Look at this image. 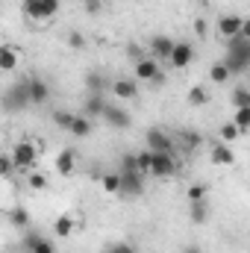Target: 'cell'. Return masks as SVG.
I'll list each match as a JSON object with an SVG mask.
<instances>
[{
	"instance_id": "36",
	"label": "cell",
	"mask_w": 250,
	"mask_h": 253,
	"mask_svg": "<svg viewBox=\"0 0 250 253\" xmlns=\"http://www.w3.org/2000/svg\"><path fill=\"white\" fill-rule=\"evenodd\" d=\"M106 253H135V248L129 245V242H115V245H109Z\"/></svg>"
},
{
	"instance_id": "1",
	"label": "cell",
	"mask_w": 250,
	"mask_h": 253,
	"mask_svg": "<svg viewBox=\"0 0 250 253\" xmlns=\"http://www.w3.org/2000/svg\"><path fill=\"white\" fill-rule=\"evenodd\" d=\"M230 74H248L250 68V27L245 24L236 39L227 42V56L221 59Z\"/></svg>"
},
{
	"instance_id": "34",
	"label": "cell",
	"mask_w": 250,
	"mask_h": 253,
	"mask_svg": "<svg viewBox=\"0 0 250 253\" xmlns=\"http://www.w3.org/2000/svg\"><path fill=\"white\" fill-rule=\"evenodd\" d=\"M53 121H56V124L62 126V129H68V126H71V121H74V112H65V109H56V112H53Z\"/></svg>"
},
{
	"instance_id": "2",
	"label": "cell",
	"mask_w": 250,
	"mask_h": 253,
	"mask_svg": "<svg viewBox=\"0 0 250 253\" xmlns=\"http://www.w3.org/2000/svg\"><path fill=\"white\" fill-rule=\"evenodd\" d=\"M118 177H121V191H118V194H124V197H138V194L144 191V174H138V168H135V156L126 153L124 159H121Z\"/></svg>"
},
{
	"instance_id": "31",
	"label": "cell",
	"mask_w": 250,
	"mask_h": 253,
	"mask_svg": "<svg viewBox=\"0 0 250 253\" xmlns=\"http://www.w3.org/2000/svg\"><path fill=\"white\" fill-rule=\"evenodd\" d=\"M9 218H12V224H15V227H27V224H30V212H27V209H21V206H18V209H12V215H9Z\"/></svg>"
},
{
	"instance_id": "41",
	"label": "cell",
	"mask_w": 250,
	"mask_h": 253,
	"mask_svg": "<svg viewBox=\"0 0 250 253\" xmlns=\"http://www.w3.org/2000/svg\"><path fill=\"white\" fill-rule=\"evenodd\" d=\"M144 56H147V53H144L138 44H129V59H132V62H138V59H144Z\"/></svg>"
},
{
	"instance_id": "12",
	"label": "cell",
	"mask_w": 250,
	"mask_h": 253,
	"mask_svg": "<svg viewBox=\"0 0 250 253\" xmlns=\"http://www.w3.org/2000/svg\"><path fill=\"white\" fill-rule=\"evenodd\" d=\"M245 24H248V21H245L242 15H221V18H218V36H221L224 42H230V39H236V36L242 33Z\"/></svg>"
},
{
	"instance_id": "4",
	"label": "cell",
	"mask_w": 250,
	"mask_h": 253,
	"mask_svg": "<svg viewBox=\"0 0 250 253\" xmlns=\"http://www.w3.org/2000/svg\"><path fill=\"white\" fill-rule=\"evenodd\" d=\"M9 159H12L15 171H33V165L39 162V144H33V141H18V144L12 147Z\"/></svg>"
},
{
	"instance_id": "14",
	"label": "cell",
	"mask_w": 250,
	"mask_h": 253,
	"mask_svg": "<svg viewBox=\"0 0 250 253\" xmlns=\"http://www.w3.org/2000/svg\"><path fill=\"white\" fill-rule=\"evenodd\" d=\"M171 50H174V39H168V36H162V33L150 39V56H153L156 62H168Z\"/></svg>"
},
{
	"instance_id": "28",
	"label": "cell",
	"mask_w": 250,
	"mask_h": 253,
	"mask_svg": "<svg viewBox=\"0 0 250 253\" xmlns=\"http://www.w3.org/2000/svg\"><path fill=\"white\" fill-rule=\"evenodd\" d=\"M233 106H236V109L250 106V88H248V85H239V88L233 91Z\"/></svg>"
},
{
	"instance_id": "19",
	"label": "cell",
	"mask_w": 250,
	"mask_h": 253,
	"mask_svg": "<svg viewBox=\"0 0 250 253\" xmlns=\"http://www.w3.org/2000/svg\"><path fill=\"white\" fill-rule=\"evenodd\" d=\"M85 88H88V94H106L109 80L100 71H91V74H85Z\"/></svg>"
},
{
	"instance_id": "8",
	"label": "cell",
	"mask_w": 250,
	"mask_h": 253,
	"mask_svg": "<svg viewBox=\"0 0 250 253\" xmlns=\"http://www.w3.org/2000/svg\"><path fill=\"white\" fill-rule=\"evenodd\" d=\"M144 141H147V150L150 153H177L174 150V138L165 129H159V126H150L147 135H144Z\"/></svg>"
},
{
	"instance_id": "11",
	"label": "cell",
	"mask_w": 250,
	"mask_h": 253,
	"mask_svg": "<svg viewBox=\"0 0 250 253\" xmlns=\"http://www.w3.org/2000/svg\"><path fill=\"white\" fill-rule=\"evenodd\" d=\"M168 62L174 65L177 71L188 68V65L194 62V44H191V42H174V50H171Z\"/></svg>"
},
{
	"instance_id": "43",
	"label": "cell",
	"mask_w": 250,
	"mask_h": 253,
	"mask_svg": "<svg viewBox=\"0 0 250 253\" xmlns=\"http://www.w3.org/2000/svg\"><path fill=\"white\" fill-rule=\"evenodd\" d=\"M53 3H59V6H62V0H53Z\"/></svg>"
},
{
	"instance_id": "16",
	"label": "cell",
	"mask_w": 250,
	"mask_h": 253,
	"mask_svg": "<svg viewBox=\"0 0 250 253\" xmlns=\"http://www.w3.org/2000/svg\"><path fill=\"white\" fill-rule=\"evenodd\" d=\"M106 94H85V103H83V115L85 118H97V115H103V109H106Z\"/></svg>"
},
{
	"instance_id": "20",
	"label": "cell",
	"mask_w": 250,
	"mask_h": 253,
	"mask_svg": "<svg viewBox=\"0 0 250 253\" xmlns=\"http://www.w3.org/2000/svg\"><path fill=\"white\" fill-rule=\"evenodd\" d=\"M68 132L74 135V138H88L91 135V118H85V115H74V121L68 126Z\"/></svg>"
},
{
	"instance_id": "30",
	"label": "cell",
	"mask_w": 250,
	"mask_h": 253,
	"mask_svg": "<svg viewBox=\"0 0 250 253\" xmlns=\"http://www.w3.org/2000/svg\"><path fill=\"white\" fill-rule=\"evenodd\" d=\"M68 47L83 50V47H85V36H83L80 30H71V33H68Z\"/></svg>"
},
{
	"instance_id": "24",
	"label": "cell",
	"mask_w": 250,
	"mask_h": 253,
	"mask_svg": "<svg viewBox=\"0 0 250 253\" xmlns=\"http://www.w3.org/2000/svg\"><path fill=\"white\" fill-rule=\"evenodd\" d=\"M100 186L106 194H118L121 191V177H118V171H112V174H100Z\"/></svg>"
},
{
	"instance_id": "7",
	"label": "cell",
	"mask_w": 250,
	"mask_h": 253,
	"mask_svg": "<svg viewBox=\"0 0 250 253\" xmlns=\"http://www.w3.org/2000/svg\"><path fill=\"white\" fill-rule=\"evenodd\" d=\"M59 12V3L53 0H24V15L30 21H50Z\"/></svg>"
},
{
	"instance_id": "29",
	"label": "cell",
	"mask_w": 250,
	"mask_h": 253,
	"mask_svg": "<svg viewBox=\"0 0 250 253\" xmlns=\"http://www.w3.org/2000/svg\"><path fill=\"white\" fill-rule=\"evenodd\" d=\"M135 168H138V174H150V150H141L138 156H135Z\"/></svg>"
},
{
	"instance_id": "33",
	"label": "cell",
	"mask_w": 250,
	"mask_h": 253,
	"mask_svg": "<svg viewBox=\"0 0 250 253\" xmlns=\"http://www.w3.org/2000/svg\"><path fill=\"white\" fill-rule=\"evenodd\" d=\"M188 200H191V203H203V200H206V186L194 183V186L188 189Z\"/></svg>"
},
{
	"instance_id": "42",
	"label": "cell",
	"mask_w": 250,
	"mask_h": 253,
	"mask_svg": "<svg viewBox=\"0 0 250 253\" xmlns=\"http://www.w3.org/2000/svg\"><path fill=\"white\" fill-rule=\"evenodd\" d=\"M186 253H203V251H200L197 245H188V248H186Z\"/></svg>"
},
{
	"instance_id": "38",
	"label": "cell",
	"mask_w": 250,
	"mask_h": 253,
	"mask_svg": "<svg viewBox=\"0 0 250 253\" xmlns=\"http://www.w3.org/2000/svg\"><path fill=\"white\" fill-rule=\"evenodd\" d=\"M9 174H15V165L9 156H0V177H9Z\"/></svg>"
},
{
	"instance_id": "37",
	"label": "cell",
	"mask_w": 250,
	"mask_h": 253,
	"mask_svg": "<svg viewBox=\"0 0 250 253\" xmlns=\"http://www.w3.org/2000/svg\"><path fill=\"white\" fill-rule=\"evenodd\" d=\"M30 189H36V191L47 189V177L44 174H30Z\"/></svg>"
},
{
	"instance_id": "9",
	"label": "cell",
	"mask_w": 250,
	"mask_h": 253,
	"mask_svg": "<svg viewBox=\"0 0 250 253\" xmlns=\"http://www.w3.org/2000/svg\"><path fill=\"white\" fill-rule=\"evenodd\" d=\"M109 91H112L115 100H135L138 97V80H132V77H115L109 83Z\"/></svg>"
},
{
	"instance_id": "13",
	"label": "cell",
	"mask_w": 250,
	"mask_h": 253,
	"mask_svg": "<svg viewBox=\"0 0 250 253\" xmlns=\"http://www.w3.org/2000/svg\"><path fill=\"white\" fill-rule=\"evenodd\" d=\"M100 118H103L109 126H115V129H126L129 121H132V118H129V112L121 109L118 103H106V109H103V115H100Z\"/></svg>"
},
{
	"instance_id": "27",
	"label": "cell",
	"mask_w": 250,
	"mask_h": 253,
	"mask_svg": "<svg viewBox=\"0 0 250 253\" xmlns=\"http://www.w3.org/2000/svg\"><path fill=\"white\" fill-rule=\"evenodd\" d=\"M233 126H236L239 132H248V129H250V106H245V109H236Z\"/></svg>"
},
{
	"instance_id": "10",
	"label": "cell",
	"mask_w": 250,
	"mask_h": 253,
	"mask_svg": "<svg viewBox=\"0 0 250 253\" xmlns=\"http://www.w3.org/2000/svg\"><path fill=\"white\" fill-rule=\"evenodd\" d=\"M27 91H30V103H33V106H44V103L50 100V85H47V80H42V77H36V74L27 77Z\"/></svg>"
},
{
	"instance_id": "6",
	"label": "cell",
	"mask_w": 250,
	"mask_h": 253,
	"mask_svg": "<svg viewBox=\"0 0 250 253\" xmlns=\"http://www.w3.org/2000/svg\"><path fill=\"white\" fill-rule=\"evenodd\" d=\"M132 80H144V83H153V85H165V74L159 62L153 56H144L135 62V71H132Z\"/></svg>"
},
{
	"instance_id": "25",
	"label": "cell",
	"mask_w": 250,
	"mask_h": 253,
	"mask_svg": "<svg viewBox=\"0 0 250 253\" xmlns=\"http://www.w3.org/2000/svg\"><path fill=\"white\" fill-rule=\"evenodd\" d=\"M230 77H233V74L227 71V65H224V62H215V65H212V71H209V80H212L215 85H224Z\"/></svg>"
},
{
	"instance_id": "39",
	"label": "cell",
	"mask_w": 250,
	"mask_h": 253,
	"mask_svg": "<svg viewBox=\"0 0 250 253\" xmlns=\"http://www.w3.org/2000/svg\"><path fill=\"white\" fill-rule=\"evenodd\" d=\"M180 138H183V144H186L188 150H194V147H197V144H200V138H197V135H194V132H183V135H180Z\"/></svg>"
},
{
	"instance_id": "22",
	"label": "cell",
	"mask_w": 250,
	"mask_h": 253,
	"mask_svg": "<svg viewBox=\"0 0 250 253\" xmlns=\"http://www.w3.org/2000/svg\"><path fill=\"white\" fill-rule=\"evenodd\" d=\"M53 233H56L59 239H68V236L74 233V218H71V215H59V218L53 221Z\"/></svg>"
},
{
	"instance_id": "32",
	"label": "cell",
	"mask_w": 250,
	"mask_h": 253,
	"mask_svg": "<svg viewBox=\"0 0 250 253\" xmlns=\"http://www.w3.org/2000/svg\"><path fill=\"white\" fill-rule=\"evenodd\" d=\"M239 135H242V132H239L233 124H224V126H221V141H224V144H233Z\"/></svg>"
},
{
	"instance_id": "26",
	"label": "cell",
	"mask_w": 250,
	"mask_h": 253,
	"mask_svg": "<svg viewBox=\"0 0 250 253\" xmlns=\"http://www.w3.org/2000/svg\"><path fill=\"white\" fill-rule=\"evenodd\" d=\"M209 221V206L203 203H191V224H206Z\"/></svg>"
},
{
	"instance_id": "5",
	"label": "cell",
	"mask_w": 250,
	"mask_h": 253,
	"mask_svg": "<svg viewBox=\"0 0 250 253\" xmlns=\"http://www.w3.org/2000/svg\"><path fill=\"white\" fill-rule=\"evenodd\" d=\"M177 156L174 153H150V177L156 180H171L177 174Z\"/></svg>"
},
{
	"instance_id": "35",
	"label": "cell",
	"mask_w": 250,
	"mask_h": 253,
	"mask_svg": "<svg viewBox=\"0 0 250 253\" xmlns=\"http://www.w3.org/2000/svg\"><path fill=\"white\" fill-rule=\"evenodd\" d=\"M191 27H194V36H197V39H206V36H209V24H206L203 18H194Z\"/></svg>"
},
{
	"instance_id": "17",
	"label": "cell",
	"mask_w": 250,
	"mask_h": 253,
	"mask_svg": "<svg viewBox=\"0 0 250 253\" xmlns=\"http://www.w3.org/2000/svg\"><path fill=\"white\" fill-rule=\"evenodd\" d=\"M18 62H21V50H18V47H12V44H3V47H0V74L15 71Z\"/></svg>"
},
{
	"instance_id": "18",
	"label": "cell",
	"mask_w": 250,
	"mask_h": 253,
	"mask_svg": "<svg viewBox=\"0 0 250 253\" xmlns=\"http://www.w3.org/2000/svg\"><path fill=\"white\" fill-rule=\"evenodd\" d=\"M74 165H77V153H74V147H65L62 153L56 156V171L62 177H71L74 174Z\"/></svg>"
},
{
	"instance_id": "3",
	"label": "cell",
	"mask_w": 250,
	"mask_h": 253,
	"mask_svg": "<svg viewBox=\"0 0 250 253\" xmlns=\"http://www.w3.org/2000/svg\"><path fill=\"white\" fill-rule=\"evenodd\" d=\"M33 103H30V91H27V77L24 80H18V83H12L6 91H3V109L6 112H24V109H30Z\"/></svg>"
},
{
	"instance_id": "21",
	"label": "cell",
	"mask_w": 250,
	"mask_h": 253,
	"mask_svg": "<svg viewBox=\"0 0 250 253\" xmlns=\"http://www.w3.org/2000/svg\"><path fill=\"white\" fill-rule=\"evenodd\" d=\"M212 162H215V165H233V162H236L233 147H230V144H224V141H221V144H215V147H212Z\"/></svg>"
},
{
	"instance_id": "15",
	"label": "cell",
	"mask_w": 250,
	"mask_h": 253,
	"mask_svg": "<svg viewBox=\"0 0 250 253\" xmlns=\"http://www.w3.org/2000/svg\"><path fill=\"white\" fill-rule=\"evenodd\" d=\"M24 251L27 253H56V245L47 236H42V233H30L24 239Z\"/></svg>"
},
{
	"instance_id": "40",
	"label": "cell",
	"mask_w": 250,
	"mask_h": 253,
	"mask_svg": "<svg viewBox=\"0 0 250 253\" xmlns=\"http://www.w3.org/2000/svg\"><path fill=\"white\" fill-rule=\"evenodd\" d=\"M83 6H85V12H88V15H97L103 3H100V0H83Z\"/></svg>"
},
{
	"instance_id": "23",
	"label": "cell",
	"mask_w": 250,
	"mask_h": 253,
	"mask_svg": "<svg viewBox=\"0 0 250 253\" xmlns=\"http://www.w3.org/2000/svg\"><path fill=\"white\" fill-rule=\"evenodd\" d=\"M206 103H209V91H206L203 85H194V88L188 91V106L200 109V106H206Z\"/></svg>"
}]
</instances>
